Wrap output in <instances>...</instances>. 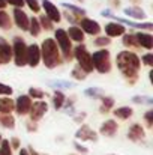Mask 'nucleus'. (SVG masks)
<instances>
[{
  "instance_id": "obj_50",
  "label": "nucleus",
  "mask_w": 153,
  "mask_h": 155,
  "mask_svg": "<svg viewBox=\"0 0 153 155\" xmlns=\"http://www.w3.org/2000/svg\"><path fill=\"white\" fill-rule=\"evenodd\" d=\"M18 155H30V154H29L27 148H21V149H20V152H18Z\"/></svg>"
},
{
  "instance_id": "obj_35",
  "label": "nucleus",
  "mask_w": 153,
  "mask_h": 155,
  "mask_svg": "<svg viewBox=\"0 0 153 155\" xmlns=\"http://www.w3.org/2000/svg\"><path fill=\"white\" fill-rule=\"evenodd\" d=\"M93 44L96 47H99V48H105L107 45L111 44V38H108V36H96V39L93 41Z\"/></svg>"
},
{
  "instance_id": "obj_13",
  "label": "nucleus",
  "mask_w": 153,
  "mask_h": 155,
  "mask_svg": "<svg viewBox=\"0 0 153 155\" xmlns=\"http://www.w3.org/2000/svg\"><path fill=\"white\" fill-rule=\"evenodd\" d=\"M14 103H15V108L14 110L17 111V114L24 116V114L29 113V110L32 107V98L29 95H20L17 98V101H14Z\"/></svg>"
},
{
  "instance_id": "obj_49",
  "label": "nucleus",
  "mask_w": 153,
  "mask_h": 155,
  "mask_svg": "<svg viewBox=\"0 0 153 155\" xmlns=\"http://www.w3.org/2000/svg\"><path fill=\"white\" fill-rule=\"evenodd\" d=\"M110 3H111L113 8H119L120 6V0H110Z\"/></svg>"
},
{
  "instance_id": "obj_41",
  "label": "nucleus",
  "mask_w": 153,
  "mask_h": 155,
  "mask_svg": "<svg viewBox=\"0 0 153 155\" xmlns=\"http://www.w3.org/2000/svg\"><path fill=\"white\" fill-rule=\"evenodd\" d=\"M144 122H146V127L147 128H152L153 127V110H147L144 113Z\"/></svg>"
},
{
  "instance_id": "obj_48",
  "label": "nucleus",
  "mask_w": 153,
  "mask_h": 155,
  "mask_svg": "<svg viewBox=\"0 0 153 155\" xmlns=\"http://www.w3.org/2000/svg\"><path fill=\"white\" fill-rule=\"evenodd\" d=\"M84 117H86V113L83 111V113H80V114H77V117H75V120H77V122H81V120H83Z\"/></svg>"
},
{
  "instance_id": "obj_25",
  "label": "nucleus",
  "mask_w": 153,
  "mask_h": 155,
  "mask_svg": "<svg viewBox=\"0 0 153 155\" xmlns=\"http://www.w3.org/2000/svg\"><path fill=\"white\" fill-rule=\"evenodd\" d=\"M113 114L116 117H119L120 120H126V119H129L134 114V110L131 107H128V105H123V107H119V108L113 110Z\"/></svg>"
},
{
  "instance_id": "obj_44",
  "label": "nucleus",
  "mask_w": 153,
  "mask_h": 155,
  "mask_svg": "<svg viewBox=\"0 0 153 155\" xmlns=\"http://www.w3.org/2000/svg\"><path fill=\"white\" fill-rule=\"evenodd\" d=\"M8 5H12L14 8H23L24 6V0H5Z\"/></svg>"
},
{
  "instance_id": "obj_33",
  "label": "nucleus",
  "mask_w": 153,
  "mask_h": 155,
  "mask_svg": "<svg viewBox=\"0 0 153 155\" xmlns=\"http://www.w3.org/2000/svg\"><path fill=\"white\" fill-rule=\"evenodd\" d=\"M38 21H39V24H41V29H44V30H53V24H54V23L51 21L45 14H42V15L38 18Z\"/></svg>"
},
{
  "instance_id": "obj_36",
  "label": "nucleus",
  "mask_w": 153,
  "mask_h": 155,
  "mask_svg": "<svg viewBox=\"0 0 153 155\" xmlns=\"http://www.w3.org/2000/svg\"><path fill=\"white\" fill-rule=\"evenodd\" d=\"M0 155H12V148L9 145V140L2 139L0 142Z\"/></svg>"
},
{
  "instance_id": "obj_38",
  "label": "nucleus",
  "mask_w": 153,
  "mask_h": 155,
  "mask_svg": "<svg viewBox=\"0 0 153 155\" xmlns=\"http://www.w3.org/2000/svg\"><path fill=\"white\" fill-rule=\"evenodd\" d=\"M29 97L30 98H36V100H42L45 97V92L39 87H30L29 89Z\"/></svg>"
},
{
  "instance_id": "obj_26",
  "label": "nucleus",
  "mask_w": 153,
  "mask_h": 155,
  "mask_svg": "<svg viewBox=\"0 0 153 155\" xmlns=\"http://www.w3.org/2000/svg\"><path fill=\"white\" fill-rule=\"evenodd\" d=\"M60 5H62V8H65L68 12H71V14L80 17V18L86 17V9H83V8H80V6H75V5H72V3H66V2H62Z\"/></svg>"
},
{
  "instance_id": "obj_52",
  "label": "nucleus",
  "mask_w": 153,
  "mask_h": 155,
  "mask_svg": "<svg viewBox=\"0 0 153 155\" xmlns=\"http://www.w3.org/2000/svg\"><path fill=\"white\" fill-rule=\"evenodd\" d=\"M6 5H8V3H6L5 0H0V9H5V8H6Z\"/></svg>"
},
{
  "instance_id": "obj_39",
  "label": "nucleus",
  "mask_w": 153,
  "mask_h": 155,
  "mask_svg": "<svg viewBox=\"0 0 153 155\" xmlns=\"http://www.w3.org/2000/svg\"><path fill=\"white\" fill-rule=\"evenodd\" d=\"M14 94V89L9 84H5L0 81V97H11Z\"/></svg>"
},
{
  "instance_id": "obj_12",
  "label": "nucleus",
  "mask_w": 153,
  "mask_h": 155,
  "mask_svg": "<svg viewBox=\"0 0 153 155\" xmlns=\"http://www.w3.org/2000/svg\"><path fill=\"white\" fill-rule=\"evenodd\" d=\"M42 8L45 11V15L50 18L53 23H59L62 20V14H60L59 8L51 0H42Z\"/></svg>"
},
{
  "instance_id": "obj_19",
  "label": "nucleus",
  "mask_w": 153,
  "mask_h": 155,
  "mask_svg": "<svg viewBox=\"0 0 153 155\" xmlns=\"http://www.w3.org/2000/svg\"><path fill=\"white\" fill-rule=\"evenodd\" d=\"M135 36H137V39H138V44H140V47L141 48H146V50H152L153 48V36L150 32H138V33H135Z\"/></svg>"
},
{
  "instance_id": "obj_3",
  "label": "nucleus",
  "mask_w": 153,
  "mask_h": 155,
  "mask_svg": "<svg viewBox=\"0 0 153 155\" xmlns=\"http://www.w3.org/2000/svg\"><path fill=\"white\" fill-rule=\"evenodd\" d=\"M92 57V65L93 69L98 71L99 74H108L111 71V54L107 48H101L93 54H90Z\"/></svg>"
},
{
  "instance_id": "obj_17",
  "label": "nucleus",
  "mask_w": 153,
  "mask_h": 155,
  "mask_svg": "<svg viewBox=\"0 0 153 155\" xmlns=\"http://www.w3.org/2000/svg\"><path fill=\"white\" fill-rule=\"evenodd\" d=\"M14 23L21 30H27L29 29V17L21 8H15L14 9Z\"/></svg>"
},
{
  "instance_id": "obj_14",
  "label": "nucleus",
  "mask_w": 153,
  "mask_h": 155,
  "mask_svg": "<svg viewBox=\"0 0 153 155\" xmlns=\"http://www.w3.org/2000/svg\"><path fill=\"white\" fill-rule=\"evenodd\" d=\"M119 131V125L114 119H107L104 120L99 127V134L104 137H114Z\"/></svg>"
},
{
  "instance_id": "obj_23",
  "label": "nucleus",
  "mask_w": 153,
  "mask_h": 155,
  "mask_svg": "<svg viewBox=\"0 0 153 155\" xmlns=\"http://www.w3.org/2000/svg\"><path fill=\"white\" fill-rule=\"evenodd\" d=\"M122 36H123L122 42H123V45L126 48H141L140 44H138V39H137L135 33H123Z\"/></svg>"
},
{
  "instance_id": "obj_20",
  "label": "nucleus",
  "mask_w": 153,
  "mask_h": 155,
  "mask_svg": "<svg viewBox=\"0 0 153 155\" xmlns=\"http://www.w3.org/2000/svg\"><path fill=\"white\" fill-rule=\"evenodd\" d=\"M125 15L129 17V18H135V20H146L147 18V14L144 12V9H141L140 6H128L123 9Z\"/></svg>"
},
{
  "instance_id": "obj_9",
  "label": "nucleus",
  "mask_w": 153,
  "mask_h": 155,
  "mask_svg": "<svg viewBox=\"0 0 153 155\" xmlns=\"http://www.w3.org/2000/svg\"><path fill=\"white\" fill-rule=\"evenodd\" d=\"M80 29L87 33V35H92V36H98L101 33V26L98 21L92 20V18H87V17H83L80 21Z\"/></svg>"
},
{
  "instance_id": "obj_5",
  "label": "nucleus",
  "mask_w": 153,
  "mask_h": 155,
  "mask_svg": "<svg viewBox=\"0 0 153 155\" xmlns=\"http://www.w3.org/2000/svg\"><path fill=\"white\" fill-rule=\"evenodd\" d=\"M54 41L57 42V47L63 53V59L66 62H71L72 60V42H71L66 30L65 29H57L54 32Z\"/></svg>"
},
{
  "instance_id": "obj_40",
  "label": "nucleus",
  "mask_w": 153,
  "mask_h": 155,
  "mask_svg": "<svg viewBox=\"0 0 153 155\" xmlns=\"http://www.w3.org/2000/svg\"><path fill=\"white\" fill-rule=\"evenodd\" d=\"M24 5H27L32 9V12H35V14H38L41 11V5L38 0H24Z\"/></svg>"
},
{
  "instance_id": "obj_37",
  "label": "nucleus",
  "mask_w": 153,
  "mask_h": 155,
  "mask_svg": "<svg viewBox=\"0 0 153 155\" xmlns=\"http://www.w3.org/2000/svg\"><path fill=\"white\" fill-rule=\"evenodd\" d=\"M132 103L134 104H147V105H152L153 98H150V97H144V95H137V97H132Z\"/></svg>"
},
{
  "instance_id": "obj_46",
  "label": "nucleus",
  "mask_w": 153,
  "mask_h": 155,
  "mask_svg": "<svg viewBox=\"0 0 153 155\" xmlns=\"http://www.w3.org/2000/svg\"><path fill=\"white\" fill-rule=\"evenodd\" d=\"M9 145H11L12 149H20V140H18V137H12L9 140Z\"/></svg>"
},
{
  "instance_id": "obj_6",
  "label": "nucleus",
  "mask_w": 153,
  "mask_h": 155,
  "mask_svg": "<svg viewBox=\"0 0 153 155\" xmlns=\"http://www.w3.org/2000/svg\"><path fill=\"white\" fill-rule=\"evenodd\" d=\"M26 53H27V44L24 38L15 36L12 41V59L17 66H24L26 65Z\"/></svg>"
},
{
  "instance_id": "obj_15",
  "label": "nucleus",
  "mask_w": 153,
  "mask_h": 155,
  "mask_svg": "<svg viewBox=\"0 0 153 155\" xmlns=\"http://www.w3.org/2000/svg\"><path fill=\"white\" fill-rule=\"evenodd\" d=\"M12 60V45L0 36V65H6Z\"/></svg>"
},
{
  "instance_id": "obj_21",
  "label": "nucleus",
  "mask_w": 153,
  "mask_h": 155,
  "mask_svg": "<svg viewBox=\"0 0 153 155\" xmlns=\"http://www.w3.org/2000/svg\"><path fill=\"white\" fill-rule=\"evenodd\" d=\"M47 84L56 89V91H65V89H72L75 87V83L72 81H66V80H48Z\"/></svg>"
},
{
  "instance_id": "obj_10",
  "label": "nucleus",
  "mask_w": 153,
  "mask_h": 155,
  "mask_svg": "<svg viewBox=\"0 0 153 155\" xmlns=\"http://www.w3.org/2000/svg\"><path fill=\"white\" fill-rule=\"evenodd\" d=\"M41 62V48L38 44L27 45V53H26V65L30 68H36Z\"/></svg>"
},
{
  "instance_id": "obj_42",
  "label": "nucleus",
  "mask_w": 153,
  "mask_h": 155,
  "mask_svg": "<svg viewBox=\"0 0 153 155\" xmlns=\"http://www.w3.org/2000/svg\"><path fill=\"white\" fill-rule=\"evenodd\" d=\"M140 60H141L146 66H153V54L152 53H146V54H143Z\"/></svg>"
},
{
  "instance_id": "obj_28",
  "label": "nucleus",
  "mask_w": 153,
  "mask_h": 155,
  "mask_svg": "<svg viewBox=\"0 0 153 155\" xmlns=\"http://www.w3.org/2000/svg\"><path fill=\"white\" fill-rule=\"evenodd\" d=\"M65 100H66V97H65L63 91H54V94H53V105H54L56 110H62L63 108Z\"/></svg>"
},
{
  "instance_id": "obj_55",
  "label": "nucleus",
  "mask_w": 153,
  "mask_h": 155,
  "mask_svg": "<svg viewBox=\"0 0 153 155\" xmlns=\"http://www.w3.org/2000/svg\"><path fill=\"white\" fill-rule=\"evenodd\" d=\"M111 155H117V154H111Z\"/></svg>"
},
{
  "instance_id": "obj_29",
  "label": "nucleus",
  "mask_w": 153,
  "mask_h": 155,
  "mask_svg": "<svg viewBox=\"0 0 153 155\" xmlns=\"http://www.w3.org/2000/svg\"><path fill=\"white\" fill-rule=\"evenodd\" d=\"M0 125L8 128V130H14L15 128V117L9 113V114H3L0 113Z\"/></svg>"
},
{
  "instance_id": "obj_45",
  "label": "nucleus",
  "mask_w": 153,
  "mask_h": 155,
  "mask_svg": "<svg viewBox=\"0 0 153 155\" xmlns=\"http://www.w3.org/2000/svg\"><path fill=\"white\" fill-rule=\"evenodd\" d=\"M74 146H75V149L80 152V154H89V149L86 148V146H83V145H80L78 142H74Z\"/></svg>"
},
{
  "instance_id": "obj_16",
  "label": "nucleus",
  "mask_w": 153,
  "mask_h": 155,
  "mask_svg": "<svg viewBox=\"0 0 153 155\" xmlns=\"http://www.w3.org/2000/svg\"><path fill=\"white\" fill-rule=\"evenodd\" d=\"M128 139H129L131 142H135V143L144 140V139H146V131H144V128H143L140 124H132V125L129 127V130H128Z\"/></svg>"
},
{
  "instance_id": "obj_27",
  "label": "nucleus",
  "mask_w": 153,
  "mask_h": 155,
  "mask_svg": "<svg viewBox=\"0 0 153 155\" xmlns=\"http://www.w3.org/2000/svg\"><path fill=\"white\" fill-rule=\"evenodd\" d=\"M87 98H92V100H101L102 97L105 95V91L101 89V87H87V89H84V92H83Z\"/></svg>"
},
{
  "instance_id": "obj_51",
  "label": "nucleus",
  "mask_w": 153,
  "mask_h": 155,
  "mask_svg": "<svg viewBox=\"0 0 153 155\" xmlns=\"http://www.w3.org/2000/svg\"><path fill=\"white\" fill-rule=\"evenodd\" d=\"M27 151H29V154H30V155H39L36 151H35V149H33V148H32V146H29V148H27Z\"/></svg>"
},
{
  "instance_id": "obj_32",
  "label": "nucleus",
  "mask_w": 153,
  "mask_h": 155,
  "mask_svg": "<svg viewBox=\"0 0 153 155\" xmlns=\"http://www.w3.org/2000/svg\"><path fill=\"white\" fill-rule=\"evenodd\" d=\"M12 27V20L9 17L8 12H5L3 9H0V29L2 30H11Z\"/></svg>"
},
{
  "instance_id": "obj_18",
  "label": "nucleus",
  "mask_w": 153,
  "mask_h": 155,
  "mask_svg": "<svg viewBox=\"0 0 153 155\" xmlns=\"http://www.w3.org/2000/svg\"><path fill=\"white\" fill-rule=\"evenodd\" d=\"M123 33H126L125 24L113 23V21L105 24V36H108V38H117V36H122Z\"/></svg>"
},
{
  "instance_id": "obj_47",
  "label": "nucleus",
  "mask_w": 153,
  "mask_h": 155,
  "mask_svg": "<svg viewBox=\"0 0 153 155\" xmlns=\"http://www.w3.org/2000/svg\"><path fill=\"white\" fill-rule=\"evenodd\" d=\"M26 127H27V131H29V133H35V131L38 130L36 122H32V120H29V122L26 124Z\"/></svg>"
},
{
  "instance_id": "obj_11",
  "label": "nucleus",
  "mask_w": 153,
  "mask_h": 155,
  "mask_svg": "<svg viewBox=\"0 0 153 155\" xmlns=\"http://www.w3.org/2000/svg\"><path fill=\"white\" fill-rule=\"evenodd\" d=\"M98 133H95L89 125H81L75 133V139L81 142H98Z\"/></svg>"
},
{
  "instance_id": "obj_2",
  "label": "nucleus",
  "mask_w": 153,
  "mask_h": 155,
  "mask_svg": "<svg viewBox=\"0 0 153 155\" xmlns=\"http://www.w3.org/2000/svg\"><path fill=\"white\" fill-rule=\"evenodd\" d=\"M39 48H41V60L44 62L47 68L53 69L62 65L63 59L60 57V51H59V47L54 38H45L42 44L39 45Z\"/></svg>"
},
{
  "instance_id": "obj_1",
  "label": "nucleus",
  "mask_w": 153,
  "mask_h": 155,
  "mask_svg": "<svg viewBox=\"0 0 153 155\" xmlns=\"http://www.w3.org/2000/svg\"><path fill=\"white\" fill-rule=\"evenodd\" d=\"M116 65H117L120 74L123 75V78L129 84H135V81L138 80V71L141 66V60L137 56V53L131 51V50L119 51L117 57H116Z\"/></svg>"
},
{
  "instance_id": "obj_30",
  "label": "nucleus",
  "mask_w": 153,
  "mask_h": 155,
  "mask_svg": "<svg viewBox=\"0 0 153 155\" xmlns=\"http://www.w3.org/2000/svg\"><path fill=\"white\" fill-rule=\"evenodd\" d=\"M29 32H30V35L32 36H39L41 35V24H39V21H38V18H29V29H27Z\"/></svg>"
},
{
  "instance_id": "obj_31",
  "label": "nucleus",
  "mask_w": 153,
  "mask_h": 155,
  "mask_svg": "<svg viewBox=\"0 0 153 155\" xmlns=\"http://www.w3.org/2000/svg\"><path fill=\"white\" fill-rule=\"evenodd\" d=\"M101 101H102V105L99 107V111H101L102 114L110 113V111H111V108H113V105H114V98L104 95V97L101 98Z\"/></svg>"
},
{
  "instance_id": "obj_53",
  "label": "nucleus",
  "mask_w": 153,
  "mask_h": 155,
  "mask_svg": "<svg viewBox=\"0 0 153 155\" xmlns=\"http://www.w3.org/2000/svg\"><path fill=\"white\" fill-rule=\"evenodd\" d=\"M131 3H134V5H138V3H141L143 0H129Z\"/></svg>"
},
{
  "instance_id": "obj_34",
  "label": "nucleus",
  "mask_w": 153,
  "mask_h": 155,
  "mask_svg": "<svg viewBox=\"0 0 153 155\" xmlns=\"http://www.w3.org/2000/svg\"><path fill=\"white\" fill-rule=\"evenodd\" d=\"M71 75H72V78H75V80H78V81H81V80H84L86 77H87V72H84L78 65L72 69V72H71Z\"/></svg>"
},
{
  "instance_id": "obj_24",
  "label": "nucleus",
  "mask_w": 153,
  "mask_h": 155,
  "mask_svg": "<svg viewBox=\"0 0 153 155\" xmlns=\"http://www.w3.org/2000/svg\"><path fill=\"white\" fill-rule=\"evenodd\" d=\"M14 108H15V103L9 97H0V113L9 114L14 111Z\"/></svg>"
},
{
  "instance_id": "obj_8",
  "label": "nucleus",
  "mask_w": 153,
  "mask_h": 155,
  "mask_svg": "<svg viewBox=\"0 0 153 155\" xmlns=\"http://www.w3.org/2000/svg\"><path fill=\"white\" fill-rule=\"evenodd\" d=\"M47 111H48V104L45 103V101L38 100V101L32 103V107H30V110H29V113H30V120H32V122H39Z\"/></svg>"
},
{
  "instance_id": "obj_43",
  "label": "nucleus",
  "mask_w": 153,
  "mask_h": 155,
  "mask_svg": "<svg viewBox=\"0 0 153 155\" xmlns=\"http://www.w3.org/2000/svg\"><path fill=\"white\" fill-rule=\"evenodd\" d=\"M65 18L69 21V23H72V24H77L81 18L80 17H77V15H74V14H71V12H68V11H65Z\"/></svg>"
},
{
  "instance_id": "obj_7",
  "label": "nucleus",
  "mask_w": 153,
  "mask_h": 155,
  "mask_svg": "<svg viewBox=\"0 0 153 155\" xmlns=\"http://www.w3.org/2000/svg\"><path fill=\"white\" fill-rule=\"evenodd\" d=\"M101 15L105 17V18H113V20H116V21L120 23V24H126V26H131V27H135V29H141V30H147V32H152L153 30L152 23H135V21H129V20L116 17L110 9H104V11H101Z\"/></svg>"
},
{
  "instance_id": "obj_22",
  "label": "nucleus",
  "mask_w": 153,
  "mask_h": 155,
  "mask_svg": "<svg viewBox=\"0 0 153 155\" xmlns=\"http://www.w3.org/2000/svg\"><path fill=\"white\" fill-rule=\"evenodd\" d=\"M66 33H68L69 39H72V41H75V42H83V41H84V35H86V33H84L80 27H77V26H71L69 30H66Z\"/></svg>"
},
{
  "instance_id": "obj_54",
  "label": "nucleus",
  "mask_w": 153,
  "mask_h": 155,
  "mask_svg": "<svg viewBox=\"0 0 153 155\" xmlns=\"http://www.w3.org/2000/svg\"><path fill=\"white\" fill-rule=\"evenodd\" d=\"M2 139H3V137H2V134H0V142H2Z\"/></svg>"
},
{
  "instance_id": "obj_4",
  "label": "nucleus",
  "mask_w": 153,
  "mask_h": 155,
  "mask_svg": "<svg viewBox=\"0 0 153 155\" xmlns=\"http://www.w3.org/2000/svg\"><path fill=\"white\" fill-rule=\"evenodd\" d=\"M72 57H75L78 66L84 71V72H93V65H92V57H90V53L87 50L86 45H77L74 50H72Z\"/></svg>"
}]
</instances>
